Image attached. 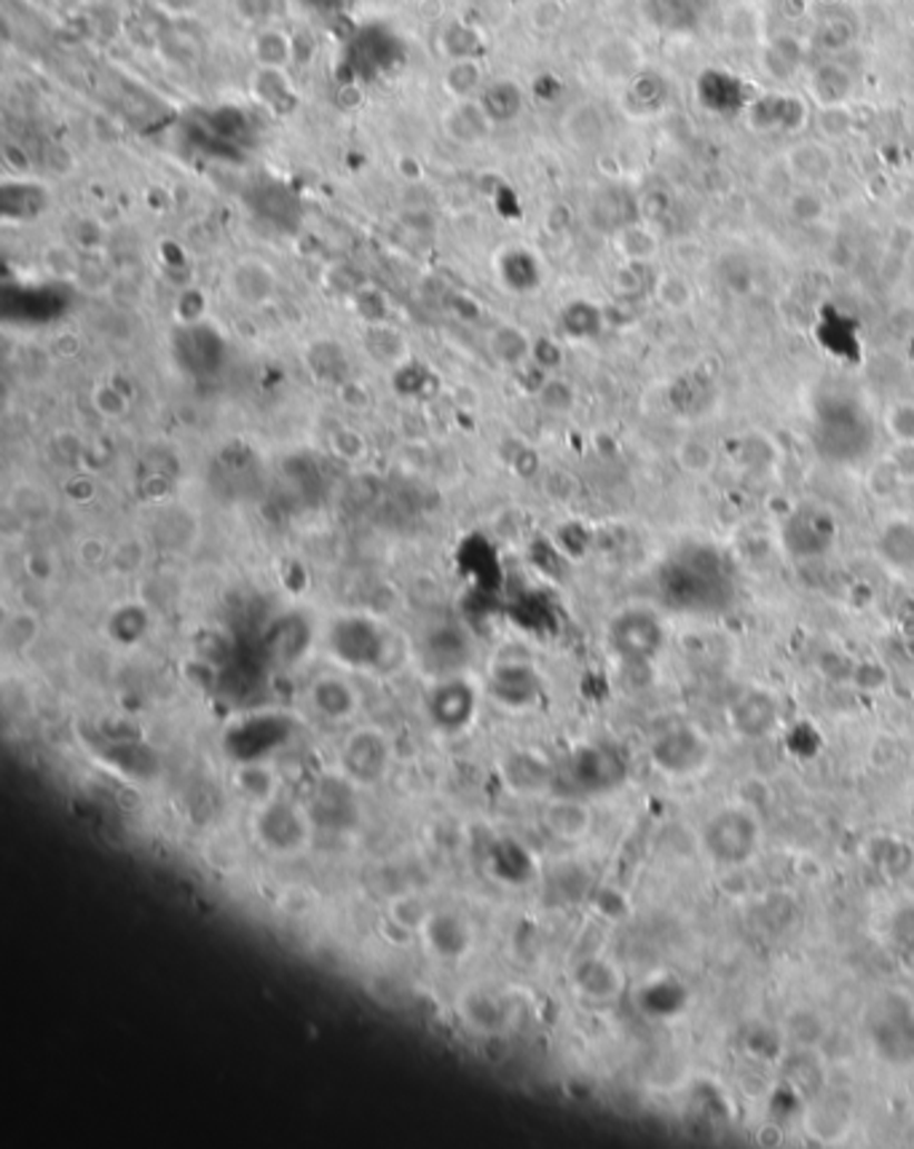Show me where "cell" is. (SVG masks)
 Here are the masks:
<instances>
[{
  "instance_id": "cell-1",
  "label": "cell",
  "mask_w": 914,
  "mask_h": 1149,
  "mask_svg": "<svg viewBox=\"0 0 914 1149\" xmlns=\"http://www.w3.org/2000/svg\"><path fill=\"white\" fill-rule=\"evenodd\" d=\"M660 590L674 609L708 613L729 606L733 579L719 552L711 547H689L662 568Z\"/></svg>"
},
{
  "instance_id": "cell-2",
  "label": "cell",
  "mask_w": 914,
  "mask_h": 1149,
  "mask_svg": "<svg viewBox=\"0 0 914 1149\" xmlns=\"http://www.w3.org/2000/svg\"><path fill=\"white\" fill-rule=\"evenodd\" d=\"M869 413L853 397H824L815 411V445L832 461H858L872 448Z\"/></svg>"
},
{
  "instance_id": "cell-3",
  "label": "cell",
  "mask_w": 914,
  "mask_h": 1149,
  "mask_svg": "<svg viewBox=\"0 0 914 1149\" xmlns=\"http://www.w3.org/2000/svg\"><path fill=\"white\" fill-rule=\"evenodd\" d=\"M327 649L348 670H379L390 657V636L376 619L346 613L327 630Z\"/></svg>"
},
{
  "instance_id": "cell-4",
  "label": "cell",
  "mask_w": 914,
  "mask_h": 1149,
  "mask_svg": "<svg viewBox=\"0 0 914 1149\" xmlns=\"http://www.w3.org/2000/svg\"><path fill=\"white\" fill-rule=\"evenodd\" d=\"M702 847L719 866H743L759 850V823L746 809H721L702 831Z\"/></svg>"
},
{
  "instance_id": "cell-5",
  "label": "cell",
  "mask_w": 914,
  "mask_h": 1149,
  "mask_svg": "<svg viewBox=\"0 0 914 1149\" xmlns=\"http://www.w3.org/2000/svg\"><path fill=\"white\" fill-rule=\"evenodd\" d=\"M308 831H312L308 812L301 809L298 804L285 802V798H274V802L261 804L255 809V836L263 847L276 852V855H293V852L304 850Z\"/></svg>"
},
{
  "instance_id": "cell-6",
  "label": "cell",
  "mask_w": 914,
  "mask_h": 1149,
  "mask_svg": "<svg viewBox=\"0 0 914 1149\" xmlns=\"http://www.w3.org/2000/svg\"><path fill=\"white\" fill-rule=\"evenodd\" d=\"M666 644V630L649 609H628L617 613L609 625V646L617 657L630 665L655 659Z\"/></svg>"
},
{
  "instance_id": "cell-7",
  "label": "cell",
  "mask_w": 914,
  "mask_h": 1149,
  "mask_svg": "<svg viewBox=\"0 0 914 1149\" xmlns=\"http://www.w3.org/2000/svg\"><path fill=\"white\" fill-rule=\"evenodd\" d=\"M708 762H711V745L695 726H674L652 743V764L662 775L676 780L700 775Z\"/></svg>"
},
{
  "instance_id": "cell-8",
  "label": "cell",
  "mask_w": 914,
  "mask_h": 1149,
  "mask_svg": "<svg viewBox=\"0 0 914 1149\" xmlns=\"http://www.w3.org/2000/svg\"><path fill=\"white\" fill-rule=\"evenodd\" d=\"M786 550L794 558L813 560L832 550L837 539V520L834 514L820 504H799L797 510L788 512L784 531H780Z\"/></svg>"
},
{
  "instance_id": "cell-9",
  "label": "cell",
  "mask_w": 914,
  "mask_h": 1149,
  "mask_svg": "<svg viewBox=\"0 0 914 1149\" xmlns=\"http://www.w3.org/2000/svg\"><path fill=\"white\" fill-rule=\"evenodd\" d=\"M478 710V689L466 676H443L426 695V713L443 731H462Z\"/></svg>"
},
{
  "instance_id": "cell-10",
  "label": "cell",
  "mask_w": 914,
  "mask_h": 1149,
  "mask_svg": "<svg viewBox=\"0 0 914 1149\" xmlns=\"http://www.w3.org/2000/svg\"><path fill=\"white\" fill-rule=\"evenodd\" d=\"M228 295L245 308H263L279 295V274L263 257L245 255L226 271Z\"/></svg>"
},
{
  "instance_id": "cell-11",
  "label": "cell",
  "mask_w": 914,
  "mask_h": 1149,
  "mask_svg": "<svg viewBox=\"0 0 914 1149\" xmlns=\"http://www.w3.org/2000/svg\"><path fill=\"white\" fill-rule=\"evenodd\" d=\"M489 691L502 708L525 710L539 703L542 678H539L534 665L523 662V659H508V662H497L491 667Z\"/></svg>"
},
{
  "instance_id": "cell-12",
  "label": "cell",
  "mask_w": 914,
  "mask_h": 1149,
  "mask_svg": "<svg viewBox=\"0 0 914 1149\" xmlns=\"http://www.w3.org/2000/svg\"><path fill=\"white\" fill-rule=\"evenodd\" d=\"M874 1021V1045L887 1061L914 1059V1015L906 1002L887 996L885 1005L877 1008Z\"/></svg>"
},
{
  "instance_id": "cell-13",
  "label": "cell",
  "mask_w": 914,
  "mask_h": 1149,
  "mask_svg": "<svg viewBox=\"0 0 914 1149\" xmlns=\"http://www.w3.org/2000/svg\"><path fill=\"white\" fill-rule=\"evenodd\" d=\"M341 764L346 766V780L376 783L390 764V743L379 729H357L346 737Z\"/></svg>"
},
{
  "instance_id": "cell-14",
  "label": "cell",
  "mask_w": 914,
  "mask_h": 1149,
  "mask_svg": "<svg viewBox=\"0 0 914 1149\" xmlns=\"http://www.w3.org/2000/svg\"><path fill=\"white\" fill-rule=\"evenodd\" d=\"M308 705L320 718L331 724H344L348 718L357 716L360 710V691L357 686L348 681L341 672H322L308 684Z\"/></svg>"
},
{
  "instance_id": "cell-15",
  "label": "cell",
  "mask_w": 914,
  "mask_h": 1149,
  "mask_svg": "<svg viewBox=\"0 0 914 1149\" xmlns=\"http://www.w3.org/2000/svg\"><path fill=\"white\" fill-rule=\"evenodd\" d=\"M729 721L743 737H765L778 726V703L761 689H746L729 708Z\"/></svg>"
},
{
  "instance_id": "cell-16",
  "label": "cell",
  "mask_w": 914,
  "mask_h": 1149,
  "mask_svg": "<svg viewBox=\"0 0 914 1149\" xmlns=\"http://www.w3.org/2000/svg\"><path fill=\"white\" fill-rule=\"evenodd\" d=\"M494 127L497 124L491 121L489 114H485V108L480 105L478 97H470V100H456L443 116L445 135H449L451 140L459 145H480L483 140H489V135L494 131Z\"/></svg>"
},
{
  "instance_id": "cell-17",
  "label": "cell",
  "mask_w": 914,
  "mask_h": 1149,
  "mask_svg": "<svg viewBox=\"0 0 914 1149\" xmlns=\"http://www.w3.org/2000/svg\"><path fill=\"white\" fill-rule=\"evenodd\" d=\"M249 95L272 114H291L298 105L295 86L282 68H253L249 72Z\"/></svg>"
},
{
  "instance_id": "cell-18",
  "label": "cell",
  "mask_w": 914,
  "mask_h": 1149,
  "mask_svg": "<svg viewBox=\"0 0 914 1149\" xmlns=\"http://www.w3.org/2000/svg\"><path fill=\"white\" fill-rule=\"evenodd\" d=\"M249 57H253L255 68L287 70V65H293L295 59L293 36L276 22L255 28L253 38H249Z\"/></svg>"
},
{
  "instance_id": "cell-19",
  "label": "cell",
  "mask_w": 914,
  "mask_h": 1149,
  "mask_svg": "<svg viewBox=\"0 0 914 1149\" xmlns=\"http://www.w3.org/2000/svg\"><path fill=\"white\" fill-rule=\"evenodd\" d=\"M421 927H424L426 943H430L432 951L440 956H445V960H456V956H462L472 943L466 922H462L459 916H453V914L426 916Z\"/></svg>"
},
{
  "instance_id": "cell-20",
  "label": "cell",
  "mask_w": 914,
  "mask_h": 1149,
  "mask_svg": "<svg viewBox=\"0 0 914 1149\" xmlns=\"http://www.w3.org/2000/svg\"><path fill=\"white\" fill-rule=\"evenodd\" d=\"M574 772H577V780L582 783V788L601 790V788H611L615 783H620L625 769L611 750L588 748L577 756Z\"/></svg>"
},
{
  "instance_id": "cell-21",
  "label": "cell",
  "mask_w": 914,
  "mask_h": 1149,
  "mask_svg": "<svg viewBox=\"0 0 914 1149\" xmlns=\"http://www.w3.org/2000/svg\"><path fill=\"white\" fill-rule=\"evenodd\" d=\"M544 825L561 842H580L590 831V812L574 798H558L544 809Z\"/></svg>"
},
{
  "instance_id": "cell-22",
  "label": "cell",
  "mask_w": 914,
  "mask_h": 1149,
  "mask_svg": "<svg viewBox=\"0 0 914 1149\" xmlns=\"http://www.w3.org/2000/svg\"><path fill=\"white\" fill-rule=\"evenodd\" d=\"M485 114L494 124H510L521 116L523 110V89L510 78H497L494 84H485L478 95Z\"/></svg>"
},
{
  "instance_id": "cell-23",
  "label": "cell",
  "mask_w": 914,
  "mask_h": 1149,
  "mask_svg": "<svg viewBox=\"0 0 914 1149\" xmlns=\"http://www.w3.org/2000/svg\"><path fill=\"white\" fill-rule=\"evenodd\" d=\"M563 135H567V140L574 148H596L603 140V135H607V121H603V114L596 105L580 102L563 118Z\"/></svg>"
},
{
  "instance_id": "cell-24",
  "label": "cell",
  "mask_w": 914,
  "mask_h": 1149,
  "mask_svg": "<svg viewBox=\"0 0 914 1149\" xmlns=\"http://www.w3.org/2000/svg\"><path fill=\"white\" fill-rule=\"evenodd\" d=\"M788 169L805 185H818L832 177L834 156L818 143H802L788 150Z\"/></svg>"
},
{
  "instance_id": "cell-25",
  "label": "cell",
  "mask_w": 914,
  "mask_h": 1149,
  "mask_svg": "<svg viewBox=\"0 0 914 1149\" xmlns=\"http://www.w3.org/2000/svg\"><path fill=\"white\" fill-rule=\"evenodd\" d=\"M877 550L883 554L887 566L898 571H912L914 568V523L910 520H893L883 528V537L877 541Z\"/></svg>"
},
{
  "instance_id": "cell-26",
  "label": "cell",
  "mask_w": 914,
  "mask_h": 1149,
  "mask_svg": "<svg viewBox=\"0 0 914 1149\" xmlns=\"http://www.w3.org/2000/svg\"><path fill=\"white\" fill-rule=\"evenodd\" d=\"M367 352L373 354V360L381 362V365L390 367H403L405 362H411V352H407V341L400 330L386 325V322H379V325H367Z\"/></svg>"
},
{
  "instance_id": "cell-27",
  "label": "cell",
  "mask_w": 914,
  "mask_h": 1149,
  "mask_svg": "<svg viewBox=\"0 0 914 1149\" xmlns=\"http://www.w3.org/2000/svg\"><path fill=\"white\" fill-rule=\"evenodd\" d=\"M558 322L561 333L571 341H593L603 333V312L590 301H571Z\"/></svg>"
},
{
  "instance_id": "cell-28",
  "label": "cell",
  "mask_w": 914,
  "mask_h": 1149,
  "mask_svg": "<svg viewBox=\"0 0 914 1149\" xmlns=\"http://www.w3.org/2000/svg\"><path fill=\"white\" fill-rule=\"evenodd\" d=\"M489 343L491 354H494L502 365L523 367L531 362V343H534V338L521 327L499 325L497 330H491Z\"/></svg>"
},
{
  "instance_id": "cell-29",
  "label": "cell",
  "mask_w": 914,
  "mask_h": 1149,
  "mask_svg": "<svg viewBox=\"0 0 914 1149\" xmlns=\"http://www.w3.org/2000/svg\"><path fill=\"white\" fill-rule=\"evenodd\" d=\"M234 785L239 788V794L245 796L247 802L255 804V807L279 798L276 796L279 777H276L274 769H268L266 764H255V762L245 764L239 772H234Z\"/></svg>"
},
{
  "instance_id": "cell-30",
  "label": "cell",
  "mask_w": 914,
  "mask_h": 1149,
  "mask_svg": "<svg viewBox=\"0 0 914 1149\" xmlns=\"http://www.w3.org/2000/svg\"><path fill=\"white\" fill-rule=\"evenodd\" d=\"M306 362H308V367H312V373L317 375V381L344 383L348 375L346 352L335 341L312 343L306 352Z\"/></svg>"
},
{
  "instance_id": "cell-31",
  "label": "cell",
  "mask_w": 914,
  "mask_h": 1149,
  "mask_svg": "<svg viewBox=\"0 0 914 1149\" xmlns=\"http://www.w3.org/2000/svg\"><path fill=\"white\" fill-rule=\"evenodd\" d=\"M445 91L453 97V100H470V97H478L480 89H483V68H480L478 59L464 57L453 59L443 76Z\"/></svg>"
},
{
  "instance_id": "cell-32",
  "label": "cell",
  "mask_w": 914,
  "mask_h": 1149,
  "mask_svg": "<svg viewBox=\"0 0 914 1149\" xmlns=\"http://www.w3.org/2000/svg\"><path fill=\"white\" fill-rule=\"evenodd\" d=\"M148 627H150L148 611L137 603H127V606H121V609H116L114 617H110V622H108L110 638L118 640V644H124V646H135L137 640L146 638Z\"/></svg>"
},
{
  "instance_id": "cell-33",
  "label": "cell",
  "mask_w": 914,
  "mask_h": 1149,
  "mask_svg": "<svg viewBox=\"0 0 914 1149\" xmlns=\"http://www.w3.org/2000/svg\"><path fill=\"white\" fill-rule=\"evenodd\" d=\"M676 464L692 478H706L716 469V448L708 440L687 438L676 448Z\"/></svg>"
},
{
  "instance_id": "cell-34",
  "label": "cell",
  "mask_w": 914,
  "mask_h": 1149,
  "mask_svg": "<svg viewBox=\"0 0 914 1149\" xmlns=\"http://www.w3.org/2000/svg\"><path fill=\"white\" fill-rule=\"evenodd\" d=\"M577 983L588 996L593 1000H611V996L620 994V973H617L615 965H607V962H590L580 970L577 975Z\"/></svg>"
},
{
  "instance_id": "cell-35",
  "label": "cell",
  "mask_w": 914,
  "mask_h": 1149,
  "mask_svg": "<svg viewBox=\"0 0 914 1149\" xmlns=\"http://www.w3.org/2000/svg\"><path fill=\"white\" fill-rule=\"evenodd\" d=\"M636 49V43L625 41V38H609V41L598 43L596 49V70L603 72L609 78H625L636 70V57L625 59V51Z\"/></svg>"
},
{
  "instance_id": "cell-36",
  "label": "cell",
  "mask_w": 914,
  "mask_h": 1149,
  "mask_svg": "<svg viewBox=\"0 0 914 1149\" xmlns=\"http://www.w3.org/2000/svg\"><path fill=\"white\" fill-rule=\"evenodd\" d=\"M502 276H504V282H508L512 289H518V293H525V289H534L537 284H539V279H542V274H539L537 257L529 255L521 247L512 249V253L504 257Z\"/></svg>"
},
{
  "instance_id": "cell-37",
  "label": "cell",
  "mask_w": 914,
  "mask_h": 1149,
  "mask_svg": "<svg viewBox=\"0 0 914 1149\" xmlns=\"http://www.w3.org/2000/svg\"><path fill=\"white\" fill-rule=\"evenodd\" d=\"M883 429L891 442H914V402H891L883 413Z\"/></svg>"
},
{
  "instance_id": "cell-38",
  "label": "cell",
  "mask_w": 914,
  "mask_h": 1149,
  "mask_svg": "<svg viewBox=\"0 0 914 1149\" xmlns=\"http://www.w3.org/2000/svg\"><path fill=\"white\" fill-rule=\"evenodd\" d=\"M617 247H620V253L628 257L630 263H643L657 253V239L649 230L630 223V226L617 230Z\"/></svg>"
},
{
  "instance_id": "cell-39",
  "label": "cell",
  "mask_w": 914,
  "mask_h": 1149,
  "mask_svg": "<svg viewBox=\"0 0 914 1149\" xmlns=\"http://www.w3.org/2000/svg\"><path fill=\"white\" fill-rule=\"evenodd\" d=\"M41 266L57 279H76L78 271H81L76 249L68 244H49L41 253Z\"/></svg>"
},
{
  "instance_id": "cell-40",
  "label": "cell",
  "mask_w": 914,
  "mask_h": 1149,
  "mask_svg": "<svg viewBox=\"0 0 914 1149\" xmlns=\"http://www.w3.org/2000/svg\"><path fill=\"white\" fill-rule=\"evenodd\" d=\"M652 293L657 295V301H660L662 306L670 308V312H684V308L692 303V287H689L684 276H674V274L660 276V279L655 282Z\"/></svg>"
},
{
  "instance_id": "cell-41",
  "label": "cell",
  "mask_w": 914,
  "mask_h": 1149,
  "mask_svg": "<svg viewBox=\"0 0 914 1149\" xmlns=\"http://www.w3.org/2000/svg\"><path fill=\"white\" fill-rule=\"evenodd\" d=\"M537 400L552 413H567L574 407V389H571L569 381L558 379V375H548V381L537 392Z\"/></svg>"
},
{
  "instance_id": "cell-42",
  "label": "cell",
  "mask_w": 914,
  "mask_h": 1149,
  "mask_svg": "<svg viewBox=\"0 0 914 1149\" xmlns=\"http://www.w3.org/2000/svg\"><path fill=\"white\" fill-rule=\"evenodd\" d=\"M234 14L253 28H263V24H274L279 6L276 0H234Z\"/></svg>"
},
{
  "instance_id": "cell-43",
  "label": "cell",
  "mask_w": 914,
  "mask_h": 1149,
  "mask_svg": "<svg viewBox=\"0 0 914 1149\" xmlns=\"http://www.w3.org/2000/svg\"><path fill=\"white\" fill-rule=\"evenodd\" d=\"M129 405L131 400L124 392H118L116 383H102V386H97L95 407L105 419H121V415L129 411Z\"/></svg>"
},
{
  "instance_id": "cell-44",
  "label": "cell",
  "mask_w": 914,
  "mask_h": 1149,
  "mask_svg": "<svg viewBox=\"0 0 914 1149\" xmlns=\"http://www.w3.org/2000/svg\"><path fill=\"white\" fill-rule=\"evenodd\" d=\"M531 365L544 373H556L563 365V346L556 338H534L531 343Z\"/></svg>"
},
{
  "instance_id": "cell-45",
  "label": "cell",
  "mask_w": 914,
  "mask_h": 1149,
  "mask_svg": "<svg viewBox=\"0 0 914 1149\" xmlns=\"http://www.w3.org/2000/svg\"><path fill=\"white\" fill-rule=\"evenodd\" d=\"M885 459L896 469L901 485H914V442H891Z\"/></svg>"
},
{
  "instance_id": "cell-46",
  "label": "cell",
  "mask_w": 914,
  "mask_h": 1149,
  "mask_svg": "<svg viewBox=\"0 0 914 1149\" xmlns=\"http://www.w3.org/2000/svg\"><path fill=\"white\" fill-rule=\"evenodd\" d=\"M866 488H869L874 497H891V493H896L901 488L896 469L891 467V461H887L885 455L874 464L869 478H866Z\"/></svg>"
},
{
  "instance_id": "cell-47",
  "label": "cell",
  "mask_w": 914,
  "mask_h": 1149,
  "mask_svg": "<svg viewBox=\"0 0 914 1149\" xmlns=\"http://www.w3.org/2000/svg\"><path fill=\"white\" fill-rule=\"evenodd\" d=\"M788 209H792V215L797 217V220L815 223L820 215H824V202L818 199L815 190L807 188V190H799V194L788 202Z\"/></svg>"
},
{
  "instance_id": "cell-48",
  "label": "cell",
  "mask_w": 914,
  "mask_h": 1149,
  "mask_svg": "<svg viewBox=\"0 0 914 1149\" xmlns=\"http://www.w3.org/2000/svg\"><path fill=\"white\" fill-rule=\"evenodd\" d=\"M531 22H534V28L539 30L558 28V22H561V9L556 6V0H542V3H537L534 11H531Z\"/></svg>"
}]
</instances>
